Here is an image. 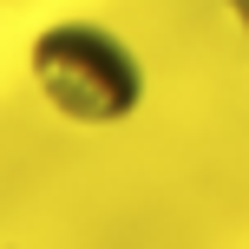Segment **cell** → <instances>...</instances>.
I'll list each match as a JSON object with an SVG mask.
<instances>
[{"instance_id":"6da1fadb","label":"cell","mask_w":249,"mask_h":249,"mask_svg":"<svg viewBox=\"0 0 249 249\" xmlns=\"http://www.w3.org/2000/svg\"><path fill=\"white\" fill-rule=\"evenodd\" d=\"M26 66H33L39 99L59 118H72V124H118L144 99V66H138V53L124 46L118 33L92 26V20L46 26V33L33 39V53H26Z\"/></svg>"},{"instance_id":"7a4b0ae2","label":"cell","mask_w":249,"mask_h":249,"mask_svg":"<svg viewBox=\"0 0 249 249\" xmlns=\"http://www.w3.org/2000/svg\"><path fill=\"white\" fill-rule=\"evenodd\" d=\"M230 13H236V26H243V39H249V0H223Z\"/></svg>"}]
</instances>
